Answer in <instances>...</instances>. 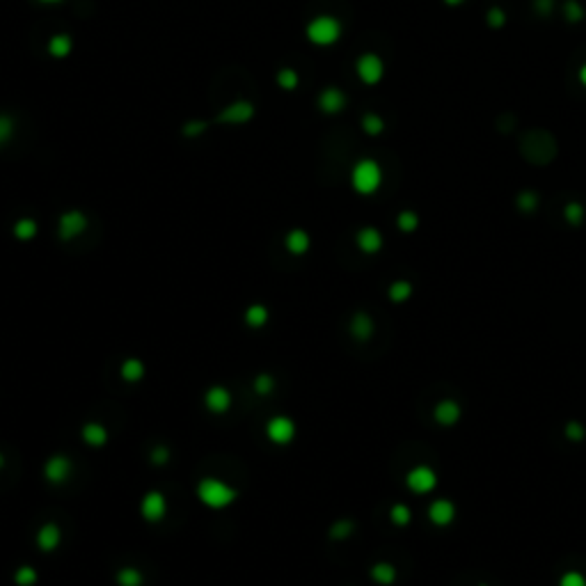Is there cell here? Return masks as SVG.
<instances>
[{"label":"cell","instance_id":"cell-11","mask_svg":"<svg viewBox=\"0 0 586 586\" xmlns=\"http://www.w3.org/2000/svg\"><path fill=\"white\" fill-rule=\"evenodd\" d=\"M456 515H458V508L447 497L433 499L431 504H428V522H431L433 527H440V529H444V527H451L453 520H456Z\"/></svg>","mask_w":586,"mask_h":586},{"label":"cell","instance_id":"cell-41","mask_svg":"<svg viewBox=\"0 0 586 586\" xmlns=\"http://www.w3.org/2000/svg\"><path fill=\"white\" fill-rule=\"evenodd\" d=\"M559 586H586V577L580 571H566L559 577Z\"/></svg>","mask_w":586,"mask_h":586},{"label":"cell","instance_id":"cell-8","mask_svg":"<svg viewBox=\"0 0 586 586\" xmlns=\"http://www.w3.org/2000/svg\"><path fill=\"white\" fill-rule=\"evenodd\" d=\"M202 403H204L206 412H211V415H216V417H222V415H227V412L232 410L234 394L225 385H211V387H206V390H204Z\"/></svg>","mask_w":586,"mask_h":586},{"label":"cell","instance_id":"cell-12","mask_svg":"<svg viewBox=\"0 0 586 586\" xmlns=\"http://www.w3.org/2000/svg\"><path fill=\"white\" fill-rule=\"evenodd\" d=\"M35 545L44 555H51L62 545V527L57 522H44L35 534Z\"/></svg>","mask_w":586,"mask_h":586},{"label":"cell","instance_id":"cell-17","mask_svg":"<svg viewBox=\"0 0 586 586\" xmlns=\"http://www.w3.org/2000/svg\"><path fill=\"white\" fill-rule=\"evenodd\" d=\"M460 417H463V408H460V403L453 399H444L433 406V419H435V424H440V426H447V428L456 426L460 422Z\"/></svg>","mask_w":586,"mask_h":586},{"label":"cell","instance_id":"cell-7","mask_svg":"<svg viewBox=\"0 0 586 586\" xmlns=\"http://www.w3.org/2000/svg\"><path fill=\"white\" fill-rule=\"evenodd\" d=\"M87 227H89V220L85 213L78 209H69L57 218V238L64 243L76 241L78 236L87 232Z\"/></svg>","mask_w":586,"mask_h":586},{"label":"cell","instance_id":"cell-2","mask_svg":"<svg viewBox=\"0 0 586 586\" xmlns=\"http://www.w3.org/2000/svg\"><path fill=\"white\" fill-rule=\"evenodd\" d=\"M351 186L358 195H374L383 186V168L374 159H362L351 170Z\"/></svg>","mask_w":586,"mask_h":586},{"label":"cell","instance_id":"cell-45","mask_svg":"<svg viewBox=\"0 0 586 586\" xmlns=\"http://www.w3.org/2000/svg\"><path fill=\"white\" fill-rule=\"evenodd\" d=\"M442 3L447 7H460V5H465L467 0H442Z\"/></svg>","mask_w":586,"mask_h":586},{"label":"cell","instance_id":"cell-46","mask_svg":"<svg viewBox=\"0 0 586 586\" xmlns=\"http://www.w3.org/2000/svg\"><path fill=\"white\" fill-rule=\"evenodd\" d=\"M3 467H5V456H3V451H0V472H3Z\"/></svg>","mask_w":586,"mask_h":586},{"label":"cell","instance_id":"cell-25","mask_svg":"<svg viewBox=\"0 0 586 586\" xmlns=\"http://www.w3.org/2000/svg\"><path fill=\"white\" fill-rule=\"evenodd\" d=\"M115 584L117 586H145V573L138 566H122L115 573Z\"/></svg>","mask_w":586,"mask_h":586},{"label":"cell","instance_id":"cell-26","mask_svg":"<svg viewBox=\"0 0 586 586\" xmlns=\"http://www.w3.org/2000/svg\"><path fill=\"white\" fill-rule=\"evenodd\" d=\"M353 534H355V522H353V520L351 518H339V520H335V522L330 525L328 539L335 541V543H344V541H349Z\"/></svg>","mask_w":586,"mask_h":586},{"label":"cell","instance_id":"cell-10","mask_svg":"<svg viewBox=\"0 0 586 586\" xmlns=\"http://www.w3.org/2000/svg\"><path fill=\"white\" fill-rule=\"evenodd\" d=\"M355 73L365 85H378L385 78V62L376 53H362L355 62Z\"/></svg>","mask_w":586,"mask_h":586},{"label":"cell","instance_id":"cell-42","mask_svg":"<svg viewBox=\"0 0 586 586\" xmlns=\"http://www.w3.org/2000/svg\"><path fill=\"white\" fill-rule=\"evenodd\" d=\"M206 129H209V124L202 122V119L188 122V124H184V135H186V138H197V135H202Z\"/></svg>","mask_w":586,"mask_h":586},{"label":"cell","instance_id":"cell-43","mask_svg":"<svg viewBox=\"0 0 586 586\" xmlns=\"http://www.w3.org/2000/svg\"><path fill=\"white\" fill-rule=\"evenodd\" d=\"M532 7L539 16H550L555 12V0H532Z\"/></svg>","mask_w":586,"mask_h":586},{"label":"cell","instance_id":"cell-44","mask_svg":"<svg viewBox=\"0 0 586 586\" xmlns=\"http://www.w3.org/2000/svg\"><path fill=\"white\" fill-rule=\"evenodd\" d=\"M577 80L582 82V87H586V62L580 67V71H577Z\"/></svg>","mask_w":586,"mask_h":586},{"label":"cell","instance_id":"cell-21","mask_svg":"<svg viewBox=\"0 0 586 586\" xmlns=\"http://www.w3.org/2000/svg\"><path fill=\"white\" fill-rule=\"evenodd\" d=\"M243 323L250 330H263L270 323V309L263 302L247 305L245 312H243Z\"/></svg>","mask_w":586,"mask_h":586},{"label":"cell","instance_id":"cell-19","mask_svg":"<svg viewBox=\"0 0 586 586\" xmlns=\"http://www.w3.org/2000/svg\"><path fill=\"white\" fill-rule=\"evenodd\" d=\"M284 247H286L288 254H293V257H302V254H307L309 247H312L309 232L307 229H300V227L291 229V232L284 236Z\"/></svg>","mask_w":586,"mask_h":586},{"label":"cell","instance_id":"cell-9","mask_svg":"<svg viewBox=\"0 0 586 586\" xmlns=\"http://www.w3.org/2000/svg\"><path fill=\"white\" fill-rule=\"evenodd\" d=\"M406 488L412 495H428L437 488V472L431 465H415L406 472Z\"/></svg>","mask_w":586,"mask_h":586},{"label":"cell","instance_id":"cell-5","mask_svg":"<svg viewBox=\"0 0 586 586\" xmlns=\"http://www.w3.org/2000/svg\"><path fill=\"white\" fill-rule=\"evenodd\" d=\"M73 469H76V465H73V460L67 453H51L44 460V465H41V476H44L46 483L62 485L73 476Z\"/></svg>","mask_w":586,"mask_h":586},{"label":"cell","instance_id":"cell-3","mask_svg":"<svg viewBox=\"0 0 586 586\" xmlns=\"http://www.w3.org/2000/svg\"><path fill=\"white\" fill-rule=\"evenodd\" d=\"M305 35H307V39L314 46H321V48L332 46L342 39V23L330 14L314 16V19L307 23Z\"/></svg>","mask_w":586,"mask_h":586},{"label":"cell","instance_id":"cell-34","mask_svg":"<svg viewBox=\"0 0 586 586\" xmlns=\"http://www.w3.org/2000/svg\"><path fill=\"white\" fill-rule=\"evenodd\" d=\"M362 131H365L367 135H381L385 131V119L376 112H367L365 117H362Z\"/></svg>","mask_w":586,"mask_h":586},{"label":"cell","instance_id":"cell-22","mask_svg":"<svg viewBox=\"0 0 586 586\" xmlns=\"http://www.w3.org/2000/svg\"><path fill=\"white\" fill-rule=\"evenodd\" d=\"M369 577H371V582L378 586H392L396 582V577H399V573H396V568L390 564V561H378V564L369 568Z\"/></svg>","mask_w":586,"mask_h":586},{"label":"cell","instance_id":"cell-6","mask_svg":"<svg viewBox=\"0 0 586 586\" xmlns=\"http://www.w3.org/2000/svg\"><path fill=\"white\" fill-rule=\"evenodd\" d=\"M168 511H170V501L163 490H147L142 495V499H140V518L147 525L163 522L168 518Z\"/></svg>","mask_w":586,"mask_h":586},{"label":"cell","instance_id":"cell-24","mask_svg":"<svg viewBox=\"0 0 586 586\" xmlns=\"http://www.w3.org/2000/svg\"><path fill=\"white\" fill-rule=\"evenodd\" d=\"M12 234L16 241H21V243H28L32 241L37 234H39V225H37V220L35 218H19L14 222V227H12Z\"/></svg>","mask_w":586,"mask_h":586},{"label":"cell","instance_id":"cell-31","mask_svg":"<svg viewBox=\"0 0 586 586\" xmlns=\"http://www.w3.org/2000/svg\"><path fill=\"white\" fill-rule=\"evenodd\" d=\"M390 522L394 527H408L412 522V511L408 504L403 501H396V504L390 506Z\"/></svg>","mask_w":586,"mask_h":586},{"label":"cell","instance_id":"cell-35","mask_svg":"<svg viewBox=\"0 0 586 586\" xmlns=\"http://www.w3.org/2000/svg\"><path fill=\"white\" fill-rule=\"evenodd\" d=\"M564 16L568 23H582L586 19V10L580 0H566L564 3Z\"/></svg>","mask_w":586,"mask_h":586},{"label":"cell","instance_id":"cell-27","mask_svg":"<svg viewBox=\"0 0 586 586\" xmlns=\"http://www.w3.org/2000/svg\"><path fill=\"white\" fill-rule=\"evenodd\" d=\"M252 390L257 396H270L277 390V381L273 374H268V371H261V374L254 376L252 381Z\"/></svg>","mask_w":586,"mask_h":586},{"label":"cell","instance_id":"cell-23","mask_svg":"<svg viewBox=\"0 0 586 586\" xmlns=\"http://www.w3.org/2000/svg\"><path fill=\"white\" fill-rule=\"evenodd\" d=\"M415 288H412L410 279H394V282L387 286V298H390L394 305H403L412 298Z\"/></svg>","mask_w":586,"mask_h":586},{"label":"cell","instance_id":"cell-16","mask_svg":"<svg viewBox=\"0 0 586 586\" xmlns=\"http://www.w3.org/2000/svg\"><path fill=\"white\" fill-rule=\"evenodd\" d=\"M254 117V105L250 101H234L227 108H222L216 117L218 124H245Z\"/></svg>","mask_w":586,"mask_h":586},{"label":"cell","instance_id":"cell-40","mask_svg":"<svg viewBox=\"0 0 586 586\" xmlns=\"http://www.w3.org/2000/svg\"><path fill=\"white\" fill-rule=\"evenodd\" d=\"M14 135V119L10 115H0V149L10 142Z\"/></svg>","mask_w":586,"mask_h":586},{"label":"cell","instance_id":"cell-15","mask_svg":"<svg viewBox=\"0 0 586 586\" xmlns=\"http://www.w3.org/2000/svg\"><path fill=\"white\" fill-rule=\"evenodd\" d=\"M355 245H358V250L362 254H378L383 250L385 245V238L381 234V229L376 227H362L358 229V234H355Z\"/></svg>","mask_w":586,"mask_h":586},{"label":"cell","instance_id":"cell-47","mask_svg":"<svg viewBox=\"0 0 586 586\" xmlns=\"http://www.w3.org/2000/svg\"><path fill=\"white\" fill-rule=\"evenodd\" d=\"M41 3H48V5H55V3H60V0H41Z\"/></svg>","mask_w":586,"mask_h":586},{"label":"cell","instance_id":"cell-39","mask_svg":"<svg viewBox=\"0 0 586 586\" xmlns=\"http://www.w3.org/2000/svg\"><path fill=\"white\" fill-rule=\"evenodd\" d=\"M485 23H488V28L492 30H499L506 26V12L501 10V7H490L488 12H485Z\"/></svg>","mask_w":586,"mask_h":586},{"label":"cell","instance_id":"cell-38","mask_svg":"<svg viewBox=\"0 0 586 586\" xmlns=\"http://www.w3.org/2000/svg\"><path fill=\"white\" fill-rule=\"evenodd\" d=\"M564 437L568 442H582L586 437V426L582 422H577V419H571V422L564 426Z\"/></svg>","mask_w":586,"mask_h":586},{"label":"cell","instance_id":"cell-14","mask_svg":"<svg viewBox=\"0 0 586 586\" xmlns=\"http://www.w3.org/2000/svg\"><path fill=\"white\" fill-rule=\"evenodd\" d=\"M349 332H351V337L355 342L367 344L376 332L374 316H371L369 312H355L351 316V321H349Z\"/></svg>","mask_w":586,"mask_h":586},{"label":"cell","instance_id":"cell-1","mask_svg":"<svg viewBox=\"0 0 586 586\" xmlns=\"http://www.w3.org/2000/svg\"><path fill=\"white\" fill-rule=\"evenodd\" d=\"M195 495L200 504L209 511H227L236 504L238 488L220 476H202L195 485Z\"/></svg>","mask_w":586,"mask_h":586},{"label":"cell","instance_id":"cell-18","mask_svg":"<svg viewBox=\"0 0 586 586\" xmlns=\"http://www.w3.org/2000/svg\"><path fill=\"white\" fill-rule=\"evenodd\" d=\"M346 103H349V98H346L344 89L339 87H325L318 94V108L325 115H339L346 108Z\"/></svg>","mask_w":586,"mask_h":586},{"label":"cell","instance_id":"cell-29","mask_svg":"<svg viewBox=\"0 0 586 586\" xmlns=\"http://www.w3.org/2000/svg\"><path fill=\"white\" fill-rule=\"evenodd\" d=\"M12 580H14L16 586H35V584L39 582V573H37L35 566L23 564V566H19V568L14 571Z\"/></svg>","mask_w":586,"mask_h":586},{"label":"cell","instance_id":"cell-13","mask_svg":"<svg viewBox=\"0 0 586 586\" xmlns=\"http://www.w3.org/2000/svg\"><path fill=\"white\" fill-rule=\"evenodd\" d=\"M80 440L89 449H103L110 440V431L103 422H94V419H89V422H85L80 426Z\"/></svg>","mask_w":586,"mask_h":586},{"label":"cell","instance_id":"cell-37","mask_svg":"<svg viewBox=\"0 0 586 586\" xmlns=\"http://www.w3.org/2000/svg\"><path fill=\"white\" fill-rule=\"evenodd\" d=\"M298 82H300V78H298V73H295L293 69L284 67V69L277 71V85L282 87L284 92H291V89H295V87H298Z\"/></svg>","mask_w":586,"mask_h":586},{"label":"cell","instance_id":"cell-33","mask_svg":"<svg viewBox=\"0 0 586 586\" xmlns=\"http://www.w3.org/2000/svg\"><path fill=\"white\" fill-rule=\"evenodd\" d=\"M396 227H399V232L403 234H412V232H417L419 229V216L415 211H401L399 216H396Z\"/></svg>","mask_w":586,"mask_h":586},{"label":"cell","instance_id":"cell-32","mask_svg":"<svg viewBox=\"0 0 586 586\" xmlns=\"http://www.w3.org/2000/svg\"><path fill=\"white\" fill-rule=\"evenodd\" d=\"M586 218V209L582 202H568L564 206V220L568 222L571 227H580Z\"/></svg>","mask_w":586,"mask_h":586},{"label":"cell","instance_id":"cell-4","mask_svg":"<svg viewBox=\"0 0 586 586\" xmlns=\"http://www.w3.org/2000/svg\"><path fill=\"white\" fill-rule=\"evenodd\" d=\"M263 435L275 447H288L295 440V435H298V426L288 415H273L263 426Z\"/></svg>","mask_w":586,"mask_h":586},{"label":"cell","instance_id":"cell-28","mask_svg":"<svg viewBox=\"0 0 586 586\" xmlns=\"http://www.w3.org/2000/svg\"><path fill=\"white\" fill-rule=\"evenodd\" d=\"M71 48H73V41H71L69 35H53L51 41H48V53H51L53 57H57V60L67 57L71 53Z\"/></svg>","mask_w":586,"mask_h":586},{"label":"cell","instance_id":"cell-30","mask_svg":"<svg viewBox=\"0 0 586 586\" xmlns=\"http://www.w3.org/2000/svg\"><path fill=\"white\" fill-rule=\"evenodd\" d=\"M539 193H534V191H520L515 195V209L520 213H534L536 209H539Z\"/></svg>","mask_w":586,"mask_h":586},{"label":"cell","instance_id":"cell-20","mask_svg":"<svg viewBox=\"0 0 586 586\" xmlns=\"http://www.w3.org/2000/svg\"><path fill=\"white\" fill-rule=\"evenodd\" d=\"M147 376V365L140 358H124L119 365V378L126 385L142 383Z\"/></svg>","mask_w":586,"mask_h":586},{"label":"cell","instance_id":"cell-36","mask_svg":"<svg viewBox=\"0 0 586 586\" xmlns=\"http://www.w3.org/2000/svg\"><path fill=\"white\" fill-rule=\"evenodd\" d=\"M172 460V451L168 444H154L149 449V463L156 467H165Z\"/></svg>","mask_w":586,"mask_h":586}]
</instances>
